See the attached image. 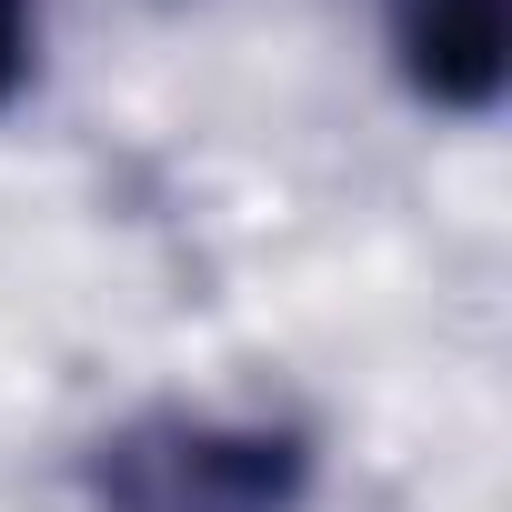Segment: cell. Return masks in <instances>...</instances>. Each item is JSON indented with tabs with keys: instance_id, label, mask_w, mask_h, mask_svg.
Returning <instances> with one entry per match:
<instances>
[{
	"instance_id": "obj_1",
	"label": "cell",
	"mask_w": 512,
	"mask_h": 512,
	"mask_svg": "<svg viewBox=\"0 0 512 512\" xmlns=\"http://www.w3.org/2000/svg\"><path fill=\"white\" fill-rule=\"evenodd\" d=\"M312 442L292 422L141 412L91 452V512H302Z\"/></svg>"
},
{
	"instance_id": "obj_2",
	"label": "cell",
	"mask_w": 512,
	"mask_h": 512,
	"mask_svg": "<svg viewBox=\"0 0 512 512\" xmlns=\"http://www.w3.org/2000/svg\"><path fill=\"white\" fill-rule=\"evenodd\" d=\"M392 61L442 111H492L502 91V0H392Z\"/></svg>"
},
{
	"instance_id": "obj_3",
	"label": "cell",
	"mask_w": 512,
	"mask_h": 512,
	"mask_svg": "<svg viewBox=\"0 0 512 512\" xmlns=\"http://www.w3.org/2000/svg\"><path fill=\"white\" fill-rule=\"evenodd\" d=\"M31 51H41V11L31 0H0V101L31 81Z\"/></svg>"
}]
</instances>
